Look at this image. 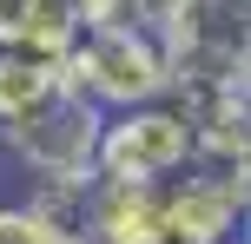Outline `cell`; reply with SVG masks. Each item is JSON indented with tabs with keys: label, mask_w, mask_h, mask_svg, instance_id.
Masks as SVG:
<instances>
[{
	"label": "cell",
	"mask_w": 251,
	"mask_h": 244,
	"mask_svg": "<svg viewBox=\"0 0 251 244\" xmlns=\"http://www.w3.org/2000/svg\"><path fill=\"white\" fill-rule=\"evenodd\" d=\"M60 73L100 112H132L172 92L159 33H139V26H79L60 53Z\"/></svg>",
	"instance_id": "cell-1"
},
{
	"label": "cell",
	"mask_w": 251,
	"mask_h": 244,
	"mask_svg": "<svg viewBox=\"0 0 251 244\" xmlns=\"http://www.w3.org/2000/svg\"><path fill=\"white\" fill-rule=\"evenodd\" d=\"M100 126H106L100 106H86L73 86H60L40 106H26L20 119L0 126V152H7L33 185H73V178H93Z\"/></svg>",
	"instance_id": "cell-2"
},
{
	"label": "cell",
	"mask_w": 251,
	"mask_h": 244,
	"mask_svg": "<svg viewBox=\"0 0 251 244\" xmlns=\"http://www.w3.org/2000/svg\"><path fill=\"white\" fill-rule=\"evenodd\" d=\"M192 158V126L172 99H152L132 106V112H106L100 126V158H93V178H113V185H165L178 178Z\"/></svg>",
	"instance_id": "cell-3"
},
{
	"label": "cell",
	"mask_w": 251,
	"mask_h": 244,
	"mask_svg": "<svg viewBox=\"0 0 251 244\" xmlns=\"http://www.w3.org/2000/svg\"><path fill=\"white\" fill-rule=\"evenodd\" d=\"M245 13L251 0H185L172 26L159 33L172 86H205V79H245Z\"/></svg>",
	"instance_id": "cell-4"
},
{
	"label": "cell",
	"mask_w": 251,
	"mask_h": 244,
	"mask_svg": "<svg viewBox=\"0 0 251 244\" xmlns=\"http://www.w3.org/2000/svg\"><path fill=\"white\" fill-rule=\"evenodd\" d=\"M245 172H212V165H185L178 178L159 185V224L165 244H231L245 238Z\"/></svg>",
	"instance_id": "cell-5"
},
{
	"label": "cell",
	"mask_w": 251,
	"mask_h": 244,
	"mask_svg": "<svg viewBox=\"0 0 251 244\" xmlns=\"http://www.w3.org/2000/svg\"><path fill=\"white\" fill-rule=\"evenodd\" d=\"M66 244H165L159 224V185H113L86 178L79 192V224Z\"/></svg>",
	"instance_id": "cell-6"
},
{
	"label": "cell",
	"mask_w": 251,
	"mask_h": 244,
	"mask_svg": "<svg viewBox=\"0 0 251 244\" xmlns=\"http://www.w3.org/2000/svg\"><path fill=\"white\" fill-rule=\"evenodd\" d=\"M73 33H79V7L73 0H0V46L60 60Z\"/></svg>",
	"instance_id": "cell-7"
},
{
	"label": "cell",
	"mask_w": 251,
	"mask_h": 244,
	"mask_svg": "<svg viewBox=\"0 0 251 244\" xmlns=\"http://www.w3.org/2000/svg\"><path fill=\"white\" fill-rule=\"evenodd\" d=\"M60 86H66L60 60H47V53H20V46H0V126L20 119L26 106H40L47 92H60Z\"/></svg>",
	"instance_id": "cell-8"
},
{
	"label": "cell",
	"mask_w": 251,
	"mask_h": 244,
	"mask_svg": "<svg viewBox=\"0 0 251 244\" xmlns=\"http://www.w3.org/2000/svg\"><path fill=\"white\" fill-rule=\"evenodd\" d=\"M79 26H139V33H165L185 0H73Z\"/></svg>",
	"instance_id": "cell-9"
},
{
	"label": "cell",
	"mask_w": 251,
	"mask_h": 244,
	"mask_svg": "<svg viewBox=\"0 0 251 244\" xmlns=\"http://www.w3.org/2000/svg\"><path fill=\"white\" fill-rule=\"evenodd\" d=\"M0 244H66L33 205H0Z\"/></svg>",
	"instance_id": "cell-10"
}]
</instances>
